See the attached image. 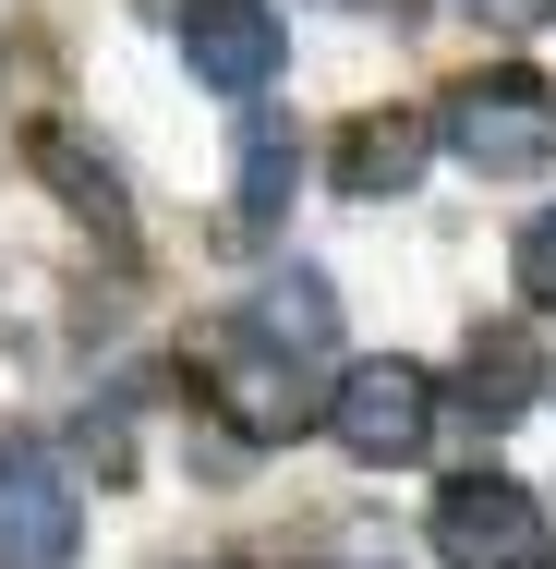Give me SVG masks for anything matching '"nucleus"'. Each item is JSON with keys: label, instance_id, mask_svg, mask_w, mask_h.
<instances>
[{"label": "nucleus", "instance_id": "9b49d317", "mask_svg": "<svg viewBox=\"0 0 556 569\" xmlns=\"http://www.w3.org/2000/svg\"><path fill=\"white\" fill-rule=\"evenodd\" d=\"M459 412H472V425H520V412H533V340H520V328H484V340H472Z\"/></svg>", "mask_w": 556, "mask_h": 569}, {"label": "nucleus", "instance_id": "f8f14e48", "mask_svg": "<svg viewBox=\"0 0 556 569\" xmlns=\"http://www.w3.org/2000/svg\"><path fill=\"white\" fill-rule=\"evenodd\" d=\"M508 267H520V303H545V316H556V207L508 242Z\"/></svg>", "mask_w": 556, "mask_h": 569}, {"label": "nucleus", "instance_id": "4468645a", "mask_svg": "<svg viewBox=\"0 0 556 569\" xmlns=\"http://www.w3.org/2000/svg\"><path fill=\"white\" fill-rule=\"evenodd\" d=\"M338 12H351V0H338Z\"/></svg>", "mask_w": 556, "mask_h": 569}, {"label": "nucleus", "instance_id": "f03ea898", "mask_svg": "<svg viewBox=\"0 0 556 569\" xmlns=\"http://www.w3.org/2000/svg\"><path fill=\"white\" fill-rule=\"evenodd\" d=\"M315 425H327L363 472H400V460L436 449V376L400 363V351H375V363H351L327 400H315Z\"/></svg>", "mask_w": 556, "mask_h": 569}, {"label": "nucleus", "instance_id": "9d476101", "mask_svg": "<svg viewBox=\"0 0 556 569\" xmlns=\"http://www.w3.org/2000/svg\"><path fill=\"white\" fill-rule=\"evenodd\" d=\"M291 194H303V146H291V121H242V146H230V219H242V230H279V219H291Z\"/></svg>", "mask_w": 556, "mask_h": 569}, {"label": "nucleus", "instance_id": "0eeeda50", "mask_svg": "<svg viewBox=\"0 0 556 569\" xmlns=\"http://www.w3.org/2000/svg\"><path fill=\"white\" fill-rule=\"evenodd\" d=\"M24 170H37L73 219L98 230V242H133V194H121V170L85 146V133H73V121H24Z\"/></svg>", "mask_w": 556, "mask_h": 569}, {"label": "nucleus", "instance_id": "20e7f679", "mask_svg": "<svg viewBox=\"0 0 556 569\" xmlns=\"http://www.w3.org/2000/svg\"><path fill=\"white\" fill-rule=\"evenodd\" d=\"M73 546H85L73 472L37 437H0V569H73Z\"/></svg>", "mask_w": 556, "mask_h": 569}, {"label": "nucleus", "instance_id": "39448f33", "mask_svg": "<svg viewBox=\"0 0 556 569\" xmlns=\"http://www.w3.org/2000/svg\"><path fill=\"white\" fill-rule=\"evenodd\" d=\"M206 400H219V425H242L254 449H279L291 425H315V376H303V363H279L266 340H242V328L206 351Z\"/></svg>", "mask_w": 556, "mask_h": 569}, {"label": "nucleus", "instance_id": "7ed1b4c3", "mask_svg": "<svg viewBox=\"0 0 556 569\" xmlns=\"http://www.w3.org/2000/svg\"><path fill=\"white\" fill-rule=\"evenodd\" d=\"M424 546H436L447 569H533L545 558V497L508 485V472H459V485H436Z\"/></svg>", "mask_w": 556, "mask_h": 569}, {"label": "nucleus", "instance_id": "1a4fd4ad", "mask_svg": "<svg viewBox=\"0 0 556 569\" xmlns=\"http://www.w3.org/2000/svg\"><path fill=\"white\" fill-rule=\"evenodd\" d=\"M242 340H266L279 363H303V376H315V363H327V340H338V291L315 279V267H279V279L242 303Z\"/></svg>", "mask_w": 556, "mask_h": 569}, {"label": "nucleus", "instance_id": "f257e3e1", "mask_svg": "<svg viewBox=\"0 0 556 569\" xmlns=\"http://www.w3.org/2000/svg\"><path fill=\"white\" fill-rule=\"evenodd\" d=\"M447 158H472L484 182H520V170H545L556 158V86L545 73H520V61H496V73H459L447 86V110L424 121Z\"/></svg>", "mask_w": 556, "mask_h": 569}, {"label": "nucleus", "instance_id": "423d86ee", "mask_svg": "<svg viewBox=\"0 0 556 569\" xmlns=\"http://www.w3.org/2000/svg\"><path fill=\"white\" fill-rule=\"evenodd\" d=\"M279 12L266 0H182V61H194V86H219V98H254L266 73H279Z\"/></svg>", "mask_w": 556, "mask_h": 569}, {"label": "nucleus", "instance_id": "ddd939ff", "mask_svg": "<svg viewBox=\"0 0 556 569\" xmlns=\"http://www.w3.org/2000/svg\"><path fill=\"white\" fill-rule=\"evenodd\" d=\"M484 12V37H533V24H556V0H472Z\"/></svg>", "mask_w": 556, "mask_h": 569}, {"label": "nucleus", "instance_id": "6e6552de", "mask_svg": "<svg viewBox=\"0 0 556 569\" xmlns=\"http://www.w3.org/2000/svg\"><path fill=\"white\" fill-rule=\"evenodd\" d=\"M424 158H436V133H424V110H363L351 121V133H338V194H363V207H375V194H412V182H424Z\"/></svg>", "mask_w": 556, "mask_h": 569}]
</instances>
